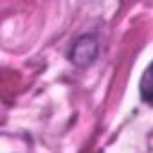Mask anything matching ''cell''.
<instances>
[{
	"mask_svg": "<svg viewBox=\"0 0 153 153\" xmlns=\"http://www.w3.org/2000/svg\"><path fill=\"white\" fill-rule=\"evenodd\" d=\"M139 94L142 103L153 106V61L144 68L140 81H139Z\"/></svg>",
	"mask_w": 153,
	"mask_h": 153,
	"instance_id": "obj_2",
	"label": "cell"
},
{
	"mask_svg": "<svg viewBox=\"0 0 153 153\" xmlns=\"http://www.w3.org/2000/svg\"><path fill=\"white\" fill-rule=\"evenodd\" d=\"M99 56V38L96 34H83L76 40L70 47L68 59L72 65L79 68H88L96 63Z\"/></svg>",
	"mask_w": 153,
	"mask_h": 153,
	"instance_id": "obj_1",
	"label": "cell"
}]
</instances>
